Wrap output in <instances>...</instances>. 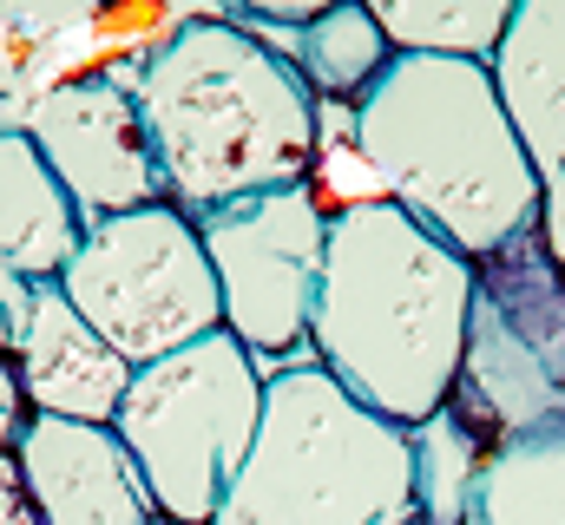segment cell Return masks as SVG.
Returning <instances> with one entry per match:
<instances>
[{"mask_svg":"<svg viewBox=\"0 0 565 525\" xmlns=\"http://www.w3.org/2000/svg\"><path fill=\"white\" fill-rule=\"evenodd\" d=\"M395 53H460L493 60L520 0H362Z\"/></svg>","mask_w":565,"mask_h":525,"instance_id":"16","label":"cell"},{"mask_svg":"<svg viewBox=\"0 0 565 525\" xmlns=\"http://www.w3.org/2000/svg\"><path fill=\"white\" fill-rule=\"evenodd\" d=\"M415 433V493H422V519L427 525H460L467 506V486H473V467H480V433L440 400Z\"/></svg>","mask_w":565,"mask_h":525,"instance_id":"17","label":"cell"},{"mask_svg":"<svg viewBox=\"0 0 565 525\" xmlns=\"http://www.w3.org/2000/svg\"><path fill=\"white\" fill-rule=\"evenodd\" d=\"M53 282L132 368L224 329V296L204 237L178 204H139L86 224L73 262Z\"/></svg>","mask_w":565,"mask_h":525,"instance_id":"6","label":"cell"},{"mask_svg":"<svg viewBox=\"0 0 565 525\" xmlns=\"http://www.w3.org/2000/svg\"><path fill=\"white\" fill-rule=\"evenodd\" d=\"M264 382L270 375L231 329H211L204 342L132 368L113 433L139 460L164 525L217 519L231 480L250 460V440L264 420Z\"/></svg>","mask_w":565,"mask_h":525,"instance_id":"5","label":"cell"},{"mask_svg":"<svg viewBox=\"0 0 565 525\" xmlns=\"http://www.w3.org/2000/svg\"><path fill=\"white\" fill-rule=\"evenodd\" d=\"M473 262L388 197L329 211L316 282V362L395 427H422L454 394Z\"/></svg>","mask_w":565,"mask_h":525,"instance_id":"2","label":"cell"},{"mask_svg":"<svg viewBox=\"0 0 565 525\" xmlns=\"http://www.w3.org/2000/svg\"><path fill=\"white\" fill-rule=\"evenodd\" d=\"M20 388L33 414H60V420H106L119 414V400L132 388V362L66 302L60 282H33V322L20 342Z\"/></svg>","mask_w":565,"mask_h":525,"instance_id":"12","label":"cell"},{"mask_svg":"<svg viewBox=\"0 0 565 525\" xmlns=\"http://www.w3.org/2000/svg\"><path fill=\"white\" fill-rule=\"evenodd\" d=\"M79 237L86 217L53 178V164L40 158V144L26 138V126L0 119V269L26 282H53L73 262Z\"/></svg>","mask_w":565,"mask_h":525,"instance_id":"13","label":"cell"},{"mask_svg":"<svg viewBox=\"0 0 565 525\" xmlns=\"http://www.w3.org/2000/svg\"><path fill=\"white\" fill-rule=\"evenodd\" d=\"M447 407L467 427H493V440L565 420V262L546 231L473 262L467 349Z\"/></svg>","mask_w":565,"mask_h":525,"instance_id":"7","label":"cell"},{"mask_svg":"<svg viewBox=\"0 0 565 525\" xmlns=\"http://www.w3.org/2000/svg\"><path fill=\"white\" fill-rule=\"evenodd\" d=\"M211 525H422L415 433L362 407L322 362L264 382V420Z\"/></svg>","mask_w":565,"mask_h":525,"instance_id":"4","label":"cell"},{"mask_svg":"<svg viewBox=\"0 0 565 525\" xmlns=\"http://www.w3.org/2000/svg\"><path fill=\"white\" fill-rule=\"evenodd\" d=\"M264 40L309 79L316 99H349V106H355V99L388 73V60H395L388 33L375 26V13H369L362 0H342V7H329V13H316V20H302V26L264 33Z\"/></svg>","mask_w":565,"mask_h":525,"instance_id":"15","label":"cell"},{"mask_svg":"<svg viewBox=\"0 0 565 525\" xmlns=\"http://www.w3.org/2000/svg\"><path fill=\"white\" fill-rule=\"evenodd\" d=\"M20 126L40 144V158L53 164V178L66 184V197L79 204L86 224L139 211V204H171L164 171H158L151 138H145L139 99L113 73L66 79V86L40 93Z\"/></svg>","mask_w":565,"mask_h":525,"instance_id":"9","label":"cell"},{"mask_svg":"<svg viewBox=\"0 0 565 525\" xmlns=\"http://www.w3.org/2000/svg\"><path fill=\"white\" fill-rule=\"evenodd\" d=\"M26 322H33V282L13 276V269H0V355H20Z\"/></svg>","mask_w":565,"mask_h":525,"instance_id":"20","label":"cell"},{"mask_svg":"<svg viewBox=\"0 0 565 525\" xmlns=\"http://www.w3.org/2000/svg\"><path fill=\"white\" fill-rule=\"evenodd\" d=\"M460 525H565V420L500 433L473 467Z\"/></svg>","mask_w":565,"mask_h":525,"instance_id":"14","label":"cell"},{"mask_svg":"<svg viewBox=\"0 0 565 525\" xmlns=\"http://www.w3.org/2000/svg\"><path fill=\"white\" fill-rule=\"evenodd\" d=\"M26 420H33V407H26V388H20V362L0 355V447H20Z\"/></svg>","mask_w":565,"mask_h":525,"instance_id":"21","label":"cell"},{"mask_svg":"<svg viewBox=\"0 0 565 525\" xmlns=\"http://www.w3.org/2000/svg\"><path fill=\"white\" fill-rule=\"evenodd\" d=\"M224 7H231L237 26L277 33V26H302V20H316V13H329V7H342V0H224Z\"/></svg>","mask_w":565,"mask_h":525,"instance_id":"19","label":"cell"},{"mask_svg":"<svg viewBox=\"0 0 565 525\" xmlns=\"http://www.w3.org/2000/svg\"><path fill=\"white\" fill-rule=\"evenodd\" d=\"M113 79L132 86L164 197L184 217L309 184L322 158L309 79L237 20H178Z\"/></svg>","mask_w":565,"mask_h":525,"instance_id":"1","label":"cell"},{"mask_svg":"<svg viewBox=\"0 0 565 525\" xmlns=\"http://www.w3.org/2000/svg\"><path fill=\"white\" fill-rule=\"evenodd\" d=\"M20 486L40 525H164L139 460L106 420L33 414L20 433Z\"/></svg>","mask_w":565,"mask_h":525,"instance_id":"10","label":"cell"},{"mask_svg":"<svg viewBox=\"0 0 565 525\" xmlns=\"http://www.w3.org/2000/svg\"><path fill=\"white\" fill-rule=\"evenodd\" d=\"M20 73H26V53H20V46L0 33V113H7V99L20 93Z\"/></svg>","mask_w":565,"mask_h":525,"instance_id":"22","label":"cell"},{"mask_svg":"<svg viewBox=\"0 0 565 525\" xmlns=\"http://www.w3.org/2000/svg\"><path fill=\"white\" fill-rule=\"evenodd\" d=\"M0 525H40L33 513H20V506H0Z\"/></svg>","mask_w":565,"mask_h":525,"instance_id":"23","label":"cell"},{"mask_svg":"<svg viewBox=\"0 0 565 525\" xmlns=\"http://www.w3.org/2000/svg\"><path fill=\"white\" fill-rule=\"evenodd\" d=\"M493 86L520 131L540 184H546V244L565 262V0H520L500 46H493Z\"/></svg>","mask_w":565,"mask_h":525,"instance_id":"11","label":"cell"},{"mask_svg":"<svg viewBox=\"0 0 565 525\" xmlns=\"http://www.w3.org/2000/svg\"><path fill=\"white\" fill-rule=\"evenodd\" d=\"M204 237V257L224 296V329L257 355V368H302L316 355V282L329 250V211L309 184H289L270 197H244L224 211L191 217Z\"/></svg>","mask_w":565,"mask_h":525,"instance_id":"8","label":"cell"},{"mask_svg":"<svg viewBox=\"0 0 565 525\" xmlns=\"http://www.w3.org/2000/svg\"><path fill=\"white\" fill-rule=\"evenodd\" d=\"M355 158L388 204L467 262L507 250L546 217V184L500 106L487 60L395 53L355 99Z\"/></svg>","mask_w":565,"mask_h":525,"instance_id":"3","label":"cell"},{"mask_svg":"<svg viewBox=\"0 0 565 525\" xmlns=\"http://www.w3.org/2000/svg\"><path fill=\"white\" fill-rule=\"evenodd\" d=\"M93 13H99V0H0V33L33 60V53H46L60 40L86 33Z\"/></svg>","mask_w":565,"mask_h":525,"instance_id":"18","label":"cell"}]
</instances>
